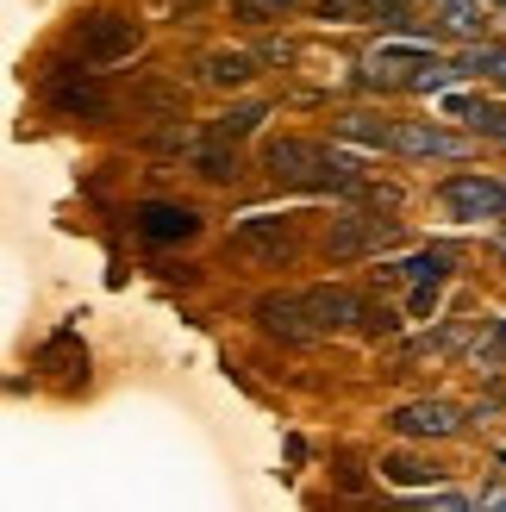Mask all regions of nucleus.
<instances>
[{
	"mask_svg": "<svg viewBox=\"0 0 506 512\" xmlns=\"http://www.w3.org/2000/svg\"><path fill=\"white\" fill-rule=\"evenodd\" d=\"M388 150H394V157H419V163H432V157H463L469 138L444 132V125H425V119H400V125H388Z\"/></svg>",
	"mask_w": 506,
	"mask_h": 512,
	"instance_id": "nucleus-7",
	"label": "nucleus"
},
{
	"mask_svg": "<svg viewBox=\"0 0 506 512\" xmlns=\"http://www.w3.org/2000/svg\"><path fill=\"white\" fill-rule=\"evenodd\" d=\"M475 506H494V512H506V488H482V494H475Z\"/></svg>",
	"mask_w": 506,
	"mask_h": 512,
	"instance_id": "nucleus-23",
	"label": "nucleus"
},
{
	"mask_svg": "<svg viewBox=\"0 0 506 512\" xmlns=\"http://www.w3.org/2000/svg\"><path fill=\"white\" fill-rule=\"evenodd\" d=\"M438 200L450 207V219H463V225H482V219H506V182L500 175H450V182L438 188Z\"/></svg>",
	"mask_w": 506,
	"mask_h": 512,
	"instance_id": "nucleus-3",
	"label": "nucleus"
},
{
	"mask_svg": "<svg viewBox=\"0 0 506 512\" xmlns=\"http://www.w3.org/2000/svg\"><path fill=\"white\" fill-rule=\"evenodd\" d=\"M432 19H438V32L463 38V44H482V32H488V0H432Z\"/></svg>",
	"mask_w": 506,
	"mask_h": 512,
	"instance_id": "nucleus-14",
	"label": "nucleus"
},
{
	"mask_svg": "<svg viewBox=\"0 0 506 512\" xmlns=\"http://www.w3.org/2000/svg\"><path fill=\"white\" fill-rule=\"evenodd\" d=\"M382 475L388 481H400V488H438V463H419V456H388V463H382Z\"/></svg>",
	"mask_w": 506,
	"mask_h": 512,
	"instance_id": "nucleus-18",
	"label": "nucleus"
},
{
	"mask_svg": "<svg viewBox=\"0 0 506 512\" xmlns=\"http://www.w3.org/2000/svg\"><path fill=\"white\" fill-rule=\"evenodd\" d=\"M394 431H400V438H457L463 413L450 400H413V406L394 413Z\"/></svg>",
	"mask_w": 506,
	"mask_h": 512,
	"instance_id": "nucleus-10",
	"label": "nucleus"
},
{
	"mask_svg": "<svg viewBox=\"0 0 506 512\" xmlns=\"http://www.w3.org/2000/svg\"><path fill=\"white\" fill-rule=\"evenodd\" d=\"M500 338H506V319H500Z\"/></svg>",
	"mask_w": 506,
	"mask_h": 512,
	"instance_id": "nucleus-25",
	"label": "nucleus"
},
{
	"mask_svg": "<svg viewBox=\"0 0 506 512\" xmlns=\"http://www.w3.org/2000/svg\"><path fill=\"white\" fill-rule=\"evenodd\" d=\"M500 256H506V232H500Z\"/></svg>",
	"mask_w": 506,
	"mask_h": 512,
	"instance_id": "nucleus-24",
	"label": "nucleus"
},
{
	"mask_svg": "<svg viewBox=\"0 0 506 512\" xmlns=\"http://www.w3.org/2000/svg\"><path fill=\"white\" fill-rule=\"evenodd\" d=\"M450 263H457V250H419L413 263H400V275L413 281V319H419V313H432V300H438V288H444Z\"/></svg>",
	"mask_w": 506,
	"mask_h": 512,
	"instance_id": "nucleus-11",
	"label": "nucleus"
},
{
	"mask_svg": "<svg viewBox=\"0 0 506 512\" xmlns=\"http://www.w3.org/2000/svg\"><path fill=\"white\" fill-rule=\"evenodd\" d=\"M257 325L269 331V338H288V344H313L319 338V325H313V313H307V300H300V294L257 300Z\"/></svg>",
	"mask_w": 506,
	"mask_h": 512,
	"instance_id": "nucleus-8",
	"label": "nucleus"
},
{
	"mask_svg": "<svg viewBox=\"0 0 506 512\" xmlns=\"http://www.w3.org/2000/svg\"><path fill=\"white\" fill-rule=\"evenodd\" d=\"M263 119H269V100H244V107H225V113L213 119V138L238 144V138H250V132H257Z\"/></svg>",
	"mask_w": 506,
	"mask_h": 512,
	"instance_id": "nucleus-17",
	"label": "nucleus"
},
{
	"mask_svg": "<svg viewBox=\"0 0 506 512\" xmlns=\"http://www.w3.org/2000/svg\"><path fill=\"white\" fill-rule=\"evenodd\" d=\"M300 300H307V313H313L319 331H344V325L363 319V300L350 294V288H307Z\"/></svg>",
	"mask_w": 506,
	"mask_h": 512,
	"instance_id": "nucleus-13",
	"label": "nucleus"
},
{
	"mask_svg": "<svg viewBox=\"0 0 506 512\" xmlns=\"http://www.w3.org/2000/svg\"><path fill=\"white\" fill-rule=\"evenodd\" d=\"M338 138L369 144V150H388V125L375 119V113H338Z\"/></svg>",
	"mask_w": 506,
	"mask_h": 512,
	"instance_id": "nucleus-19",
	"label": "nucleus"
},
{
	"mask_svg": "<svg viewBox=\"0 0 506 512\" xmlns=\"http://www.w3.org/2000/svg\"><path fill=\"white\" fill-rule=\"evenodd\" d=\"M419 500H425V506H444V512H463V506H475V494H457V488H425Z\"/></svg>",
	"mask_w": 506,
	"mask_h": 512,
	"instance_id": "nucleus-22",
	"label": "nucleus"
},
{
	"mask_svg": "<svg viewBox=\"0 0 506 512\" xmlns=\"http://www.w3.org/2000/svg\"><path fill=\"white\" fill-rule=\"evenodd\" d=\"M463 69H469V75H488V82L506 88V44H488V38L469 44V50H463Z\"/></svg>",
	"mask_w": 506,
	"mask_h": 512,
	"instance_id": "nucleus-20",
	"label": "nucleus"
},
{
	"mask_svg": "<svg viewBox=\"0 0 506 512\" xmlns=\"http://www.w3.org/2000/svg\"><path fill=\"white\" fill-rule=\"evenodd\" d=\"M138 238H150V244H188V238H200V213L175 207V200H144V207H138Z\"/></svg>",
	"mask_w": 506,
	"mask_h": 512,
	"instance_id": "nucleus-9",
	"label": "nucleus"
},
{
	"mask_svg": "<svg viewBox=\"0 0 506 512\" xmlns=\"http://www.w3.org/2000/svg\"><path fill=\"white\" fill-rule=\"evenodd\" d=\"M263 169H269V182L307 188V194H363L369 188L363 163L350 157V150L319 144V138H275L263 150Z\"/></svg>",
	"mask_w": 506,
	"mask_h": 512,
	"instance_id": "nucleus-1",
	"label": "nucleus"
},
{
	"mask_svg": "<svg viewBox=\"0 0 506 512\" xmlns=\"http://www.w3.org/2000/svg\"><path fill=\"white\" fill-rule=\"evenodd\" d=\"M257 69H263L257 50H207L200 82H207V88H250V82H257Z\"/></svg>",
	"mask_w": 506,
	"mask_h": 512,
	"instance_id": "nucleus-12",
	"label": "nucleus"
},
{
	"mask_svg": "<svg viewBox=\"0 0 506 512\" xmlns=\"http://www.w3.org/2000/svg\"><path fill=\"white\" fill-rule=\"evenodd\" d=\"M75 57H82V69H113V63H125L132 50L144 44V25L138 19H125V13H88L82 25H75Z\"/></svg>",
	"mask_w": 506,
	"mask_h": 512,
	"instance_id": "nucleus-2",
	"label": "nucleus"
},
{
	"mask_svg": "<svg viewBox=\"0 0 506 512\" xmlns=\"http://www.w3.org/2000/svg\"><path fill=\"white\" fill-rule=\"evenodd\" d=\"M188 7H194V0H188Z\"/></svg>",
	"mask_w": 506,
	"mask_h": 512,
	"instance_id": "nucleus-26",
	"label": "nucleus"
},
{
	"mask_svg": "<svg viewBox=\"0 0 506 512\" xmlns=\"http://www.w3.org/2000/svg\"><path fill=\"white\" fill-rule=\"evenodd\" d=\"M450 113H463L469 132H482V138L506 144V100H450Z\"/></svg>",
	"mask_w": 506,
	"mask_h": 512,
	"instance_id": "nucleus-16",
	"label": "nucleus"
},
{
	"mask_svg": "<svg viewBox=\"0 0 506 512\" xmlns=\"http://www.w3.org/2000/svg\"><path fill=\"white\" fill-rule=\"evenodd\" d=\"M432 63V44H419V38H388V44H375L369 50V63H363V82L369 88H407L413 94V82H419V69Z\"/></svg>",
	"mask_w": 506,
	"mask_h": 512,
	"instance_id": "nucleus-5",
	"label": "nucleus"
},
{
	"mask_svg": "<svg viewBox=\"0 0 506 512\" xmlns=\"http://www.w3.org/2000/svg\"><path fill=\"white\" fill-rule=\"evenodd\" d=\"M500 7H506V0H500Z\"/></svg>",
	"mask_w": 506,
	"mask_h": 512,
	"instance_id": "nucleus-27",
	"label": "nucleus"
},
{
	"mask_svg": "<svg viewBox=\"0 0 506 512\" xmlns=\"http://www.w3.org/2000/svg\"><path fill=\"white\" fill-rule=\"evenodd\" d=\"M294 250H300L294 225L275 219V213H257V219H244L238 232H232V256H244V263H263V269L294 263Z\"/></svg>",
	"mask_w": 506,
	"mask_h": 512,
	"instance_id": "nucleus-4",
	"label": "nucleus"
},
{
	"mask_svg": "<svg viewBox=\"0 0 506 512\" xmlns=\"http://www.w3.org/2000/svg\"><path fill=\"white\" fill-rule=\"evenodd\" d=\"M88 75H94V69H88ZM88 75H82V82H50V100H57L63 113H75V119H100V113H107V94H100Z\"/></svg>",
	"mask_w": 506,
	"mask_h": 512,
	"instance_id": "nucleus-15",
	"label": "nucleus"
},
{
	"mask_svg": "<svg viewBox=\"0 0 506 512\" xmlns=\"http://www.w3.org/2000/svg\"><path fill=\"white\" fill-rule=\"evenodd\" d=\"M307 0H232V13L244 19V25H275V19H288V13H300Z\"/></svg>",
	"mask_w": 506,
	"mask_h": 512,
	"instance_id": "nucleus-21",
	"label": "nucleus"
},
{
	"mask_svg": "<svg viewBox=\"0 0 506 512\" xmlns=\"http://www.w3.org/2000/svg\"><path fill=\"white\" fill-rule=\"evenodd\" d=\"M400 244V219H375V213H344L332 225V238H325V250L338 256V263H357V256H382Z\"/></svg>",
	"mask_w": 506,
	"mask_h": 512,
	"instance_id": "nucleus-6",
	"label": "nucleus"
}]
</instances>
